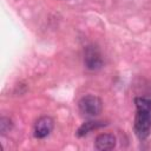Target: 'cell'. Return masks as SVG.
Listing matches in <instances>:
<instances>
[{
  "label": "cell",
  "mask_w": 151,
  "mask_h": 151,
  "mask_svg": "<svg viewBox=\"0 0 151 151\" xmlns=\"http://www.w3.org/2000/svg\"><path fill=\"white\" fill-rule=\"evenodd\" d=\"M134 105V134L139 140H145L151 132V99L145 97H136Z\"/></svg>",
  "instance_id": "obj_1"
},
{
  "label": "cell",
  "mask_w": 151,
  "mask_h": 151,
  "mask_svg": "<svg viewBox=\"0 0 151 151\" xmlns=\"http://www.w3.org/2000/svg\"><path fill=\"white\" fill-rule=\"evenodd\" d=\"M78 109L81 114L86 117H96L101 113L103 101L99 97L93 94L84 96L78 101Z\"/></svg>",
  "instance_id": "obj_2"
},
{
  "label": "cell",
  "mask_w": 151,
  "mask_h": 151,
  "mask_svg": "<svg viewBox=\"0 0 151 151\" xmlns=\"http://www.w3.org/2000/svg\"><path fill=\"white\" fill-rule=\"evenodd\" d=\"M84 65L90 71H98L104 65L103 55L96 45H88L84 51Z\"/></svg>",
  "instance_id": "obj_3"
},
{
  "label": "cell",
  "mask_w": 151,
  "mask_h": 151,
  "mask_svg": "<svg viewBox=\"0 0 151 151\" xmlns=\"http://www.w3.org/2000/svg\"><path fill=\"white\" fill-rule=\"evenodd\" d=\"M54 127V120L50 116H41L39 117L33 126V136L37 139H44L51 134Z\"/></svg>",
  "instance_id": "obj_4"
},
{
  "label": "cell",
  "mask_w": 151,
  "mask_h": 151,
  "mask_svg": "<svg viewBox=\"0 0 151 151\" xmlns=\"http://www.w3.org/2000/svg\"><path fill=\"white\" fill-rule=\"evenodd\" d=\"M117 139L112 133H100L96 137L94 147L99 151H109L116 147Z\"/></svg>",
  "instance_id": "obj_5"
},
{
  "label": "cell",
  "mask_w": 151,
  "mask_h": 151,
  "mask_svg": "<svg viewBox=\"0 0 151 151\" xmlns=\"http://www.w3.org/2000/svg\"><path fill=\"white\" fill-rule=\"evenodd\" d=\"M106 124L104 122H99V120H87L85 123H83L79 129L77 130V136L78 137H84L86 134H88L91 131L93 130H97V129H100L103 126H105Z\"/></svg>",
  "instance_id": "obj_6"
},
{
  "label": "cell",
  "mask_w": 151,
  "mask_h": 151,
  "mask_svg": "<svg viewBox=\"0 0 151 151\" xmlns=\"http://www.w3.org/2000/svg\"><path fill=\"white\" fill-rule=\"evenodd\" d=\"M13 127V123L8 117H1L0 118V132L1 134H6L9 132Z\"/></svg>",
  "instance_id": "obj_7"
}]
</instances>
